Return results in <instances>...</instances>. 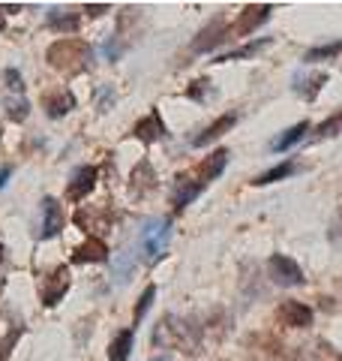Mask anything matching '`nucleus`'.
<instances>
[{"mask_svg": "<svg viewBox=\"0 0 342 361\" xmlns=\"http://www.w3.org/2000/svg\"><path fill=\"white\" fill-rule=\"evenodd\" d=\"M108 6H87V16H102Z\"/></svg>", "mask_w": 342, "mask_h": 361, "instance_id": "473e14b6", "label": "nucleus"}, {"mask_svg": "<svg viewBox=\"0 0 342 361\" xmlns=\"http://www.w3.org/2000/svg\"><path fill=\"white\" fill-rule=\"evenodd\" d=\"M45 58L54 70L61 73H82L87 61H90V49L84 39H72V37H63L49 45V51H45Z\"/></svg>", "mask_w": 342, "mask_h": 361, "instance_id": "f03ea898", "label": "nucleus"}, {"mask_svg": "<svg viewBox=\"0 0 342 361\" xmlns=\"http://www.w3.org/2000/svg\"><path fill=\"white\" fill-rule=\"evenodd\" d=\"M339 127H342V115L324 121L322 127H318V135H336V130H339Z\"/></svg>", "mask_w": 342, "mask_h": 361, "instance_id": "c756f323", "label": "nucleus"}, {"mask_svg": "<svg viewBox=\"0 0 342 361\" xmlns=\"http://www.w3.org/2000/svg\"><path fill=\"white\" fill-rule=\"evenodd\" d=\"M132 135H135V139H141L144 145H153V142H159L165 135V127H163V121H159L156 111H151V115L141 118L132 127Z\"/></svg>", "mask_w": 342, "mask_h": 361, "instance_id": "9b49d317", "label": "nucleus"}, {"mask_svg": "<svg viewBox=\"0 0 342 361\" xmlns=\"http://www.w3.org/2000/svg\"><path fill=\"white\" fill-rule=\"evenodd\" d=\"M234 121H237L234 115H222L220 121H213L210 127L204 130L201 135H196V142H192V145H196V148H204V145H208V142H216V139H220L222 133H228V130L234 127Z\"/></svg>", "mask_w": 342, "mask_h": 361, "instance_id": "2eb2a0df", "label": "nucleus"}, {"mask_svg": "<svg viewBox=\"0 0 342 361\" xmlns=\"http://www.w3.org/2000/svg\"><path fill=\"white\" fill-rule=\"evenodd\" d=\"M306 133H310V123H306V121H303V123H294V127H291V130H285L279 139L270 145V148H273V151H289L291 145H294V142H300Z\"/></svg>", "mask_w": 342, "mask_h": 361, "instance_id": "aec40b11", "label": "nucleus"}, {"mask_svg": "<svg viewBox=\"0 0 342 361\" xmlns=\"http://www.w3.org/2000/svg\"><path fill=\"white\" fill-rule=\"evenodd\" d=\"M4 27H6V16H4V13H0V30H4Z\"/></svg>", "mask_w": 342, "mask_h": 361, "instance_id": "f704fd0d", "label": "nucleus"}, {"mask_svg": "<svg viewBox=\"0 0 342 361\" xmlns=\"http://www.w3.org/2000/svg\"><path fill=\"white\" fill-rule=\"evenodd\" d=\"M4 78H6V94H25V78H21L18 70H6Z\"/></svg>", "mask_w": 342, "mask_h": 361, "instance_id": "c85d7f7f", "label": "nucleus"}, {"mask_svg": "<svg viewBox=\"0 0 342 361\" xmlns=\"http://www.w3.org/2000/svg\"><path fill=\"white\" fill-rule=\"evenodd\" d=\"M39 211H42L39 238H42V241H49V238H54V235L63 229V208L57 205V199L45 196V199H42V205H39Z\"/></svg>", "mask_w": 342, "mask_h": 361, "instance_id": "423d86ee", "label": "nucleus"}, {"mask_svg": "<svg viewBox=\"0 0 342 361\" xmlns=\"http://www.w3.org/2000/svg\"><path fill=\"white\" fill-rule=\"evenodd\" d=\"M180 180V184H177V190H175V196H171V202H175V208H184V205H189V202L192 199H196L198 193H201V184H198V180L196 178H177Z\"/></svg>", "mask_w": 342, "mask_h": 361, "instance_id": "dca6fc26", "label": "nucleus"}, {"mask_svg": "<svg viewBox=\"0 0 342 361\" xmlns=\"http://www.w3.org/2000/svg\"><path fill=\"white\" fill-rule=\"evenodd\" d=\"M132 265H135V253H129V250H123L118 259L111 262V268H114V274H118L120 280H127L129 277V271H132Z\"/></svg>", "mask_w": 342, "mask_h": 361, "instance_id": "a878e982", "label": "nucleus"}, {"mask_svg": "<svg viewBox=\"0 0 342 361\" xmlns=\"http://www.w3.org/2000/svg\"><path fill=\"white\" fill-rule=\"evenodd\" d=\"M294 172V163H282V166H273L270 172H265V175H258L253 184L255 187H265V184H273V180H282V178H289Z\"/></svg>", "mask_w": 342, "mask_h": 361, "instance_id": "4be33fe9", "label": "nucleus"}, {"mask_svg": "<svg viewBox=\"0 0 342 361\" xmlns=\"http://www.w3.org/2000/svg\"><path fill=\"white\" fill-rule=\"evenodd\" d=\"M306 361H342V355H339L330 343L318 341V343H312V349H310V355H306Z\"/></svg>", "mask_w": 342, "mask_h": 361, "instance_id": "b1692460", "label": "nucleus"}, {"mask_svg": "<svg viewBox=\"0 0 342 361\" xmlns=\"http://www.w3.org/2000/svg\"><path fill=\"white\" fill-rule=\"evenodd\" d=\"M78 13H70V9H51L49 13V25L54 27V30H66V33H72V30H78Z\"/></svg>", "mask_w": 342, "mask_h": 361, "instance_id": "6ab92c4d", "label": "nucleus"}, {"mask_svg": "<svg viewBox=\"0 0 342 361\" xmlns=\"http://www.w3.org/2000/svg\"><path fill=\"white\" fill-rule=\"evenodd\" d=\"M66 289H70V271H66V268H57L54 274L42 283V304L54 307V304L63 298V292H66Z\"/></svg>", "mask_w": 342, "mask_h": 361, "instance_id": "1a4fd4ad", "label": "nucleus"}, {"mask_svg": "<svg viewBox=\"0 0 342 361\" xmlns=\"http://www.w3.org/2000/svg\"><path fill=\"white\" fill-rule=\"evenodd\" d=\"M0 259H4V244H0Z\"/></svg>", "mask_w": 342, "mask_h": 361, "instance_id": "c9c22d12", "label": "nucleus"}, {"mask_svg": "<svg viewBox=\"0 0 342 361\" xmlns=\"http://www.w3.org/2000/svg\"><path fill=\"white\" fill-rule=\"evenodd\" d=\"M267 42H270V39H258V42H249V45H243V49H234V51L222 54L220 63H225V61H241V58H253V54H255L258 49H265Z\"/></svg>", "mask_w": 342, "mask_h": 361, "instance_id": "393cba45", "label": "nucleus"}, {"mask_svg": "<svg viewBox=\"0 0 342 361\" xmlns=\"http://www.w3.org/2000/svg\"><path fill=\"white\" fill-rule=\"evenodd\" d=\"M342 54V42H330V45H318V49H310L303 54V63H318V61H327V58H336Z\"/></svg>", "mask_w": 342, "mask_h": 361, "instance_id": "412c9836", "label": "nucleus"}, {"mask_svg": "<svg viewBox=\"0 0 342 361\" xmlns=\"http://www.w3.org/2000/svg\"><path fill=\"white\" fill-rule=\"evenodd\" d=\"M94 184H96V169L94 166H78L72 172V178H70V184H66V196H70L72 202L87 199Z\"/></svg>", "mask_w": 342, "mask_h": 361, "instance_id": "6e6552de", "label": "nucleus"}, {"mask_svg": "<svg viewBox=\"0 0 342 361\" xmlns=\"http://www.w3.org/2000/svg\"><path fill=\"white\" fill-rule=\"evenodd\" d=\"M270 18V4H253L246 6L241 18L234 21L232 27H228V37H246V33H253L255 27H261L265 21Z\"/></svg>", "mask_w": 342, "mask_h": 361, "instance_id": "39448f33", "label": "nucleus"}, {"mask_svg": "<svg viewBox=\"0 0 342 361\" xmlns=\"http://www.w3.org/2000/svg\"><path fill=\"white\" fill-rule=\"evenodd\" d=\"M153 343L165 349H186V353H198L201 334L192 322L180 319V316H165L153 331Z\"/></svg>", "mask_w": 342, "mask_h": 361, "instance_id": "f257e3e1", "label": "nucleus"}, {"mask_svg": "<svg viewBox=\"0 0 342 361\" xmlns=\"http://www.w3.org/2000/svg\"><path fill=\"white\" fill-rule=\"evenodd\" d=\"M208 85H210V82H196V85L189 87V97H192V99H208V94H204V87H208ZM208 90H210V87H208Z\"/></svg>", "mask_w": 342, "mask_h": 361, "instance_id": "2f4dec72", "label": "nucleus"}, {"mask_svg": "<svg viewBox=\"0 0 342 361\" xmlns=\"http://www.w3.org/2000/svg\"><path fill=\"white\" fill-rule=\"evenodd\" d=\"M225 163H228V151L225 148H220V151H213L208 160H204L201 166H198V172H196V180L204 187V184H210L213 178H220L222 175V169H225ZM192 178V175H189Z\"/></svg>", "mask_w": 342, "mask_h": 361, "instance_id": "9d476101", "label": "nucleus"}, {"mask_svg": "<svg viewBox=\"0 0 342 361\" xmlns=\"http://www.w3.org/2000/svg\"><path fill=\"white\" fill-rule=\"evenodd\" d=\"M277 319L289 329H310L312 325V310L300 301H282L277 310Z\"/></svg>", "mask_w": 342, "mask_h": 361, "instance_id": "0eeeda50", "label": "nucleus"}, {"mask_svg": "<svg viewBox=\"0 0 342 361\" xmlns=\"http://www.w3.org/2000/svg\"><path fill=\"white\" fill-rule=\"evenodd\" d=\"M42 106H45V111H49V118H63V115H70V111H72L75 99H72L70 90L61 87V90H54V94L45 97Z\"/></svg>", "mask_w": 342, "mask_h": 361, "instance_id": "ddd939ff", "label": "nucleus"}, {"mask_svg": "<svg viewBox=\"0 0 342 361\" xmlns=\"http://www.w3.org/2000/svg\"><path fill=\"white\" fill-rule=\"evenodd\" d=\"M330 241H334V244H342V211L336 214V220H334V226H330Z\"/></svg>", "mask_w": 342, "mask_h": 361, "instance_id": "7c9ffc66", "label": "nucleus"}, {"mask_svg": "<svg viewBox=\"0 0 342 361\" xmlns=\"http://www.w3.org/2000/svg\"><path fill=\"white\" fill-rule=\"evenodd\" d=\"M225 33H228V30H225L222 21H213L210 27H204V30L198 33V39L192 42V51H198V54H204V51H213L216 45H220V42L225 39Z\"/></svg>", "mask_w": 342, "mask_h": 361, "instance_id": "f8f14e48", "label": "nucleus"}, {"mask_svg": "<svg viewBox=\"0 0 342 361\" xmlns=\"http://www.w3.org/2000/svg\"><path fill=\"white\" fill-rule=\"evenodd\" d=\"M75 262H106L108 259V247L102 244L99 238H87L82 247L75 250Z\"/></svg>", "mask_w": 342, "mask_h": 361, "instance_id": "4468645a", "label": "nucleus"}, {"mask_svg": "<svg viewBox=\"0 0 342 361\" xmlns=\"http://www.w3.org/2000/svg\"><path fill=\"white\" fill-rule=\"evenodd\" d=\"M129 353H132V329L120 331L114 337L111 346H108V358L111 361H129Z\"/></svg>", "mask_w": 342, "mask_h": 361, "instance_id": "a211bd4d", "label": "nucleus"}, {"mask_svg": "<svg viewBox=\"0 0 342 361\" xmlns=\"http://www.w3.org/2000/svg\"><path fill=\"white\" fill-rule=\"evenodd\" d=\"M267 271H270L273 283H279V286H300L306 280L300 265L294 262V259H289V256H279V253L267 259Z\"/></svg>", "mask_w": 342, "mask_h": 361, "instance_id": "20e7f679", "label": "nucleus"}, {"mask_svg": "<svg viewBox=\"0 0 342 361\" xmlns=\"http://www.w3.org/2000/svg\"><path fill=\"white\" fill-rule=\"evenodd\" d=\"M168 244H171V223L168 220H147L139 235V253L144 259V265H156L159 259L168 253Z\"/></svg>", "mask_w": 342, "mask_h": 361, "instance_id": "7ed1b4c3", "label": "nucleus"}, {"mask_svg": "<svg viewBox=\"0 0 342 361\" xmlns=\"http://www.w3.org/2000/svg\"><path fill=\"white\" fill-rule=\"evenodd\" d=\"M153 298H156V286H147L144 292H141V298H139V307H135V316L132 319L135 322H141L144 319V313L151 310V304H153Z\"/></svg>", "mask_w": 342, "mask_h": 361, "instance_id": "bb28decb", "label": "nucleus"}, {"mask_svg": "<svg viewBox=\"0 0 342 361\" xmlns=\"http://www.w3.org/2000/svg\"><path fill=\"white\" fill-rule=\"evenodd\" d=\"M4 106H6V118L15 121V123H21V121L30 115V103L25 99V94H6Z\"/></svg>", "mask_w": 342, "mask_h": 361, "instance_id": "f3484780", "label": "nucleus"}, {"mask_svg": "<svg viewBox=\"0 0 342 361\" xmlns=\"http://www.w3.org/2000/svg\"><path fill=\"white\" fill-rule=\"evenodd\" d=\"M324 82H327V75H324V73H315L312 78H306V87H300L298 94H303L306 99H312V97L318 94V90H322V85H324Z\"/></svg>", "mask_w": 342, "mask_h": 361, "instance_id": "cd10ccee", "label": "nucleus"}, {"mask_svg": "<svg viewBox=\"0 0 342 361\" xmlns=\"http://www.w3.org/2000/svg\"><path fill=\"white\" fill-rule=\"evenodd\" d=\"M151 187H153V169L147 163H141L132 172V190H135V193H144V190H151Z\"/></svg>", "mask_w": 342, "mask_h": 361, "instance_id": "5701e85b", "label": "nucleus"}, {"mask_svg": "<svg viewBox=\"0 0 342 361\" xmlns=\"http://www.w3.org/2000/svg\"><path fill=\"white\" fill-rule=\"evenodd\" d=\"M9 175H13V169H9V166H6V169H4V172H0V187H4V184H6V180H9Z\"/></svg>", "mask_w": 342, "mask_h": 361, "instance_id": "72a5a7b5", "label": "nucleus"}]
</instances>
